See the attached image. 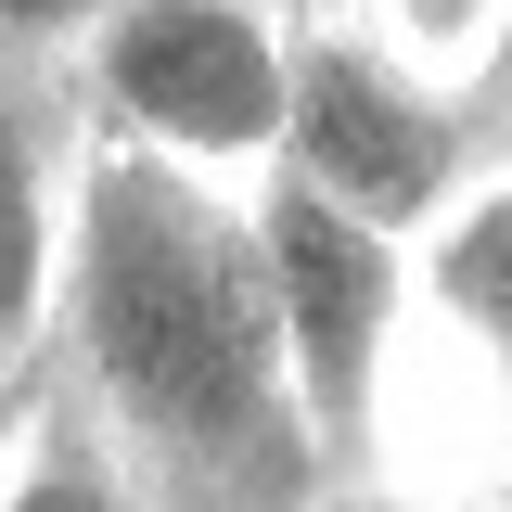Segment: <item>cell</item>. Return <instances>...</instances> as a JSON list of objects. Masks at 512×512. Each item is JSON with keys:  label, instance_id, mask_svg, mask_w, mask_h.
<instances>
[{"label": "cell", "instance_id": "cell-4", "mask_svg": "<svg viewBox=\"0 0 512 512\" xmlns=\"http://www.w3.org/2000/svg\"><path fill=\"white\" fill-rule=\"evenodd\" d=\"M256 256H269V308H282V359H295V397H308L320 474H333V500H359L372 384H384L397 320H410V244L372 231V218H346L295 167H269L256 180Z\"/></svg>", "mask_w": 512, "mask_h": 512}, {"label": "cell", "instance_id": "cell-9", "mask_svg": "<svg viewBox=\"0 0 512 512\" xmlns=\"http://www.w3.org/2000/svg\"><path fill=\"white\" fill-rule=\"evenodd\" d=\"M269 13H320V0H269Z\"/></svg>", "mask_w": 512, "mask_h": 512}, {"label": "cell", "instance_id": "cell-3", "mask_svg": "<svg viewBox=\"0 0 512 512\" xmlns=\"http://www.w3.org/2000/svg\"><path fill=\"white\" fill-rule=\"evenodd\" d=\"M77 103L116 141H154L218 180H269L282 154V77H295V13L269 0H116L77 52Z\"/></svg>", "mask_w": 512, "mask_h": 512}, {"label": "cell", "instance_id": "cell-10", "mask_svg": "<svg viewBox=\"0 0 512 512\" xmlns=\"http://www.w3.org/2000/svg\"><path fill=\"white\" fill-rule=\"evenodd\" d=\"M0 397H13V372H0Z\"/></svg>", "mask_w": 512, "mask_h": 512}, {"label": "cell", "instance_id": "cell-5", "mask_svg": "<svg viewBox=\"0 0 512 512\" xmlns=\"http://www.w3.org/2000/svg\"><path fill=\"white\" fill-rule=\"evenodd\" d=\"M77 167H90V103H77L64 52H0V372H26L52 333Z\"/></svg>", "mask_w": 512, "mask_h": 512}, {"label": "cell", "instance_id": "cell-6", "mask_svg": "<svg viewBox=\"0 0 512 512\" xmlns=\"http://www.w3.org/2000/svg\"><path fill=\"white\" fill-rule=\"evenodd\" d=\"M410 320L500 397V423H512V141L461 180V205L436 231H410Z\"/></svg>", "mask_w": 512, "mask_h": 512}, {"label": "cell", "instance_id": "cell-1", "mask_svg": "<svg viewBox=\"0 0 512 512\" xmlns=\"http://www.w3.org/2000/svg\"><path fill=\"white\" fill-rule=\"evenodd\" d=\"M39 372H64L103 410L141 500H218V512L333 500L295 359H282L269 256H256V180L90 128Z\"/></svg>", "mask_w": 512, "mask_h": 512}, {"label": "cell", "instance_id": "cell-7", "mask_svg": "<svg viewBox=\"0 0 512 512\" xmlns=\"http://www.w3.org/2000/svg\"><path fill=\"white\" fill-rule=\"evenodd\" d=\"M346 13L372 52H397L410 77H448V90H512V0H320Z\"/></svg>", "mask_w": 512, "mask_h": 512}, {"label": "cell", "instance_id": "cell-2", "mask_svg": "<svg viewBox=\"0 0 512 512\" xmlns=\"http://www.w3.org/2000/svg\"><path fill=\"white\" fill-rule=\"evenodd\" d=\"M512 141V90H448L410 77L397 52H372L346 13H295V77H282V154L308 192H333L372 231H436L461 180Z\"/></svg>", "mask_w": 512, "mask_h": 512}, {"label": "cell", "instance_id": "cell-8", "mask_svg": "<svg viewBox=\"0 0 512 512\" xmlns=\"http://www.w3.org/2000/svg\"><path fill=\"white\" fill-rule=\"evenodd\" d=\"M116 0H0V52H77Z\"/></svg>", "mask_w": 512, "mask_h": 512}]
</instances>
